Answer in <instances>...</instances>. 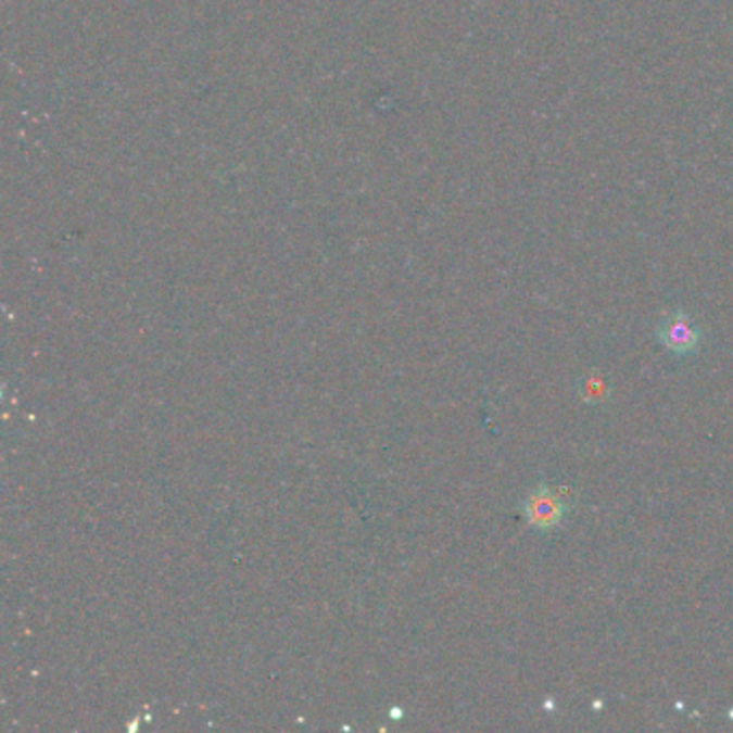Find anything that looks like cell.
Returning <instances> with one entry per match:
<instances>
[{
	"instance_id": "obj_1",
	"label": "cell",
	"mask_w": 733,
	"mask_h": 733,
	"mask_svg": "<svg viewBox=\"0 0 733 733\" xmlns=\"http://www.w3.org/2000/svg\"><path fill=\"white\" fill-rule=\"evenodd\" d=\"M572 500L568 493L559 489H551L546 484H538L525 497L523 515L527 523L538 531H551L564 523L570 513Z\"/></svg>"
},
{
	"instance_id": "obj_2",
	"label": "cell",
	"mask_w": 733,
	"mask_h": 733,
	"mask_svg": "<svg viewBox=\"0 0 733 733\" xmlns=\"http://www.w3.org/2000/svg\"><path fill=\"white\" fill-rule=\"evenodd\" d=\"M658 340L675 355L693 353L702 342V331L684 311H675L658 325Z\"/></svg>"
}]
</instances>
